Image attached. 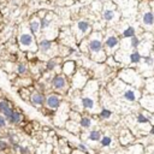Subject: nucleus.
<instances>
[{
	"instance_id": "423d86ee",
	"label": "nucleus",
	"mask_w": 154,
	"mask_h": 154,
	"mask_svg": "<svg viewBox=\"0 0 154 154\" xmlns=\"http://www.w3.org/2000/svg\"><path fill=\"white\" fill-rule=\"evenodd\" d=\"M82 106L87 110H93L95 107V100L90 97H83L82 98Z\"/></svg>"
},
{
	"instance_id": "aec40b11",
	"label": "nucleus",
	"mask_w": 154,
	"mask_h": 154,
	"mask_svg": "<svg viewBox=\"0 0 154 154\" xmlns=\"http://www.w3.org/2000/svg\"><path fill=\"white\" fill-rule=\"evenodd\" d=\"M1 112H3V114L5 116V118H6V119H10V117H11V116H12V113H13V110H12L10 106H7V107H6V108H4Z\"/></svg>"
},
{
	"instance_id": "5701e85b",
	"label": "nucleus",
	"mask_w": 154,
	"mask_h": 154,
	"mask_svg": "<svg viewBox=\"0 0 154 154\" xmlns=\"http://www.w3.org/2000/svg\"><path fill=\"white\" fill-rule=\"evenodd\" d=\"M111 142H112L111 137H110V136H105V137H102V140H101V146H102V147H107V146L111 144Z\"/></svg>"
},
{
	"instance_id": "a878e982",
	"label": "nucleus",
	"mask_w": 154,
	"mask_h": 154,
	"mask_svg": "<svg viewBox=\"0 0 154 154\" xmlns=\"http://www.w3.org/2000/svg\"><path fill=\"white\" fill-rule=\"evenodd\" d=\"M17 71H18V74L23 75V74H25V72H27V66H25L24 64H19V65H18V68H17Z\"/></svg>"
},
{
	"instance_id": "f03ea898",
	"label": "nucleus",
	"mask_w": 154,
	"mask_h": 154,
	"mask_svg": "<svg viewBox=\"0 0 154 154\" xmlns=\"http://www.w3.org/2000/svg\"><path fill=\"white\" fill-rule=\"evenodd\" d=\"M105 46L107 47V49H108L110 53L113 52V51L116 49V47L118 46V38L114 36V35L108 36V38L106 39V41H105Z\"/></svg>"
},
{
	"instance_id": "0eeeda50",
	"label": "nucleus",
	"mask_w": 154,
	"mask_h": 154,
	"mask_svg": "<svg viewBox=\"0 0 154 154\" xmlns=\"http://www.w3.org/2000/svg\"><path fill=\"white\" fill-rule=\"evenodd\" d=\"M123 98H124L127 101L133 102V101H135L137 99V94H136V91L133 90V89H127L124 93H123Z\"/></svg>"
},
{
	"instance_id": "473e14b6",
	"label": "nucleus",
	"mask_w": 154,
	"mask_h": 154,
	"mask_svg": "<svg viewBox=\"0 0 154 154\" xmlns=\"http://www.w3.org/2000/svg\"><path fill=\"white\" fill-rule=\"evenodd\" d=\"M150 134H152V135H154V127H153V128H152V130H150Z\"/></svg>"
},
{
	"instance_id": "2f4dec72",
	"label": "nucleus",
	"mask_w": 154,
	"mask_h": 154,
	"mask_svg": "<svg viewBox=\"0 0 154 154\" xmlns=\"http://www.w3.org/2000/svg\"><path fill=\"white\" fill-rule=\"evenodd\" d=\"M7 147V143L5 141H0V149H5Z\"/></svg>"
},
{
	"instance_id": "4468645a",
	"label": "nucleus",
	"mask_w": 154,
	"mask_h": 154,
	"mask_svg": "<svg viewBox=\"0 0 154 154\" xmlns=\"http://www.w3.org/2000/svg\"><path fill=\"white\" fill-rule=\"evenodd\" d=\"M129 58H130V61H131V63H135V64L140 63L141 59H142V57H141V54H140L139 52H133V53L130 54Z\"/></svg>"
},
{
	"instance_id": "7ed1b4c3",
	"label": "nucleus",
	"mask_w": 154,
	"mask_h": 154,
	"mask_svg": "<svg viewBox=\"0 0 154 154\" xmlns=\"http://www.w3.org/2000/svg\"><path fill=\"white\" fill-rule=\"evenodd\" d=\"M46 104L49 108H58L59 105H60V99L58 95L55 94H51L48 95V98L46 99Z\"/></svg>"
},
{
	"instance_id": "6ab92c4d",
	"label": "nucleus",
	"mask_w": 154,
	"mask_h": 154,
	"mask_svg": "<svg viewBox=\"0 0 154 154\" xmlns=\"http://www.w3.org/2000/svg\"><path fill=\"white\" fill-rule=\"evenodd\" d=\"M139 45H140V39L137 36H135V35L131 36V39H130V46H131V48H137Z\"/></svg>"
},
{
	"instance_id": "20e7f679",
	"label": "nucleus",
	"mask_w": 154,
	"mask_h": 154,
	"mask_svg": "<svg viewBox=\"0 0 154 154\" xmlns=\"http://www.w3.org/2000/svg\"><path fill=\"white\" fill-rule=\"evenodd\" d=\"M19 42H21L22 46L29 47V46L33 45L34 39H33V36L30 35V34H23V35H21V38H19Z\"/></svg>"
},
{
	"instance_id": "393cba45",
	"label": "nucleus",
	"mask_w": 154,
	"mask_h": 154,
	"mask_svg": "<svg viewBox=\"0 0 154 154\" xmlns=\"http://www.w3.org/2000/svg\"><path fill=\"white\" fill-rule=\"evenodd\" d=\"M137 122L141 123V124H143V123H148L149 119H148V117H146V116H143V114H139V116H137Z\"/></svg>"
},
{
	"instance_id": "ddd939ff",
	"label": "nucleus",
	"mask_w": 154,
	"mask_h": 154,
	"mask_svg": "<svg viewBox=\"0 0 154 154\" xmlns=\"http://www.w3.org/2000/svg\"><path fill=\"white\" fill-rule=\"evenodd\" d=\"M51 47H52V42L49 41V40H42L41 42H40V49L42 51V52H48L49 49H51Z\"/></svg>"
},
{
	"instance_id": "cd10ccee",
	"label": "nucleus",
	"mask_w": 154,
	"mask_h": 154,
	"mask_svg": "<svg viewBox=\"0 0 154 154\" xmlns=\"http://www.w3.org/2000/svg\"><path fill=\"white\" fill-rule=\"evenodd\" d=\"M49 23H51V21H48V19H42V21H41V24H40V28L45 29L47 25H49Z\"/></svg>"
},
{
	"instance_id": "412c9836",
	"label": "nucleus",
	"mask_w": 154,
	"mask_h": 154,
	"mask_svg": "<svg viewBox=\"0 0 154 154\" xmlns=\"http://www.w3.org/2000/svg\"><path fill=\"white\" fill-rule=\"evenodd\" d=\"M111 116H112V112L110 111V110H102L101 111V113H100V117L102 118V119H108V118H111Z\"/></svg>"
},
{
	"instance_id": "c756f323",
	"label": "nucleus",
	"mask_w": 154,
	"mask_h": 154,
	"mask_svg": "<svg viewBox=\"0 0 154 154\" xmlns=\"http://www.w3.org/2000/svg\"><path fill=\"white\" fill-rule=\"evenodd\" d=\"M9 106V104L6 102V101H1V102H0V111H3L4 108H6Z\"/></svg>"
},
{
	"instance_id": "1a4fd4ad",
	"label": "nucleus",
	"mask_w": 154,
	"mask_h": 154,
	"mask_svg": "<svg viewBox=\"0 0 154 154\" xmlns=\"http://www.w3.org/2000/svg\"><path fill=\"white\" fill-rule=\"evenodd\" d=\"M30 100L34 105H42L45 102V97L41 93H34L30 97Z\"/></svg>"
},
{
	"instance_id": "6e6552de",
	"label": "nucleus",
	"mask_w": 154,
	"mask_h": 154,
	"mask_svg": "<svg viewBox=\"0 0 154 154\" xmlns=\"http://www.w3.org/2000/svg\"><path fill=\"white\" fill-rule=\"evenodd\" d=\"M142 22H143L144 25H148V27L153 25V24H154V15H153L150 11L144 12V15H143V17H142Z\"/></svg>"
},
{
	"instance_id": "2eb2a0df",
	"label": "nucleus",
	"mask_w": 154,
	"mask_h": 154,
	"mask_svg": "<svg viewBox=\"0 0 154 154\" xmlns=\"http://www.w3.org/2000/svg\"><path fill=\"white\" fill-rule=\"evenodd\" d=\"M88 139L90 140V141H99L100 139H101V133L100 131H91L90 134H89V136H88Z\"/></svg>"
},
{
	"instance_id": "9d476101",
	"label": "nucleus",
	"mask_w": 154,
	"mask_h": 154,
	"mask_svg": "<svg viewBox=\"0 0 154 154\" xmlns=\"http://www.w3.org/2000/svg\"><path fill=\"white\" fill-rule=\"evenodd\" d=\"M114 16H116V12L113 11V9H108V7H106V9L104 10L102 17H104V19H105V21L111 22V21H113V19H114Z\"/></svg>"
},
{
	"instance_id": "7c9ffc66",
	"label": "nucleus",
	"mask_w": 154,
	"mask_h": 154,
	"mask_svg": "<svg viewBox=\"0 0 154 154\" xmlns=\"http://www.w3.org/2000/svg\"><path fill=\"white\" fill-rule=\"evenodd\" d=\"M78 148H80V149H82L83 152L88 153V148H87V147H85V146H84L83 143H80V144H78Z\"/></svg>"
},
{
	"instance_id": "a211bd4d",
	"label": "nucleus",
	"mask_w": 154,
	"mask_h": 154,
	"mask_svg": "<svg viewBox=\"0 0 154 154\" xmlns=\"http://www.w3.org/2000/svg\"><path fill=\"white\" fill-rule=\"evenodd\" d=\"M81 125H82L83 128H89V127L91 125V119L88 118V117H83V118L81 119Z\"/></svg>"
},
{
	"instance_id": "f3484780",
	"label": "nucleus",
	"mask_w": 154,
	"mask_h": 154,
	"mask_svg": "<svg viewBox=\"0 0 154 154\" xmlns=\"http://www.w3.org/2000/svg\"><path fill=\"white\" fill-rule=\"evenodd\" d=\"M39 29H40V23L38 21H33L30 23V30H32L34 34H36L39 32Z\"/></svg>"
},
{
	"instance_id": "39448f33",
	"label": "nucleus",
	"mask_w": 154,
	"mask_h": 154,
	"mask_svg": "<svg viewBox=\"0 0 154 154\" xmlns=\"http://www.w3.org/2000/svg\"><path fill=\"white\" fill-rule=\"evenodd\" d=\"M52 84L55 89H63L65 87L66 82H65V78L63 76H55L52 81Z\"/></svg>"
},
{
	"instance_id": "4be33fe9",
	"label": "nucleus",
	"mask_w": 154,
	"mask_h": 154,
	"mask_svg": "<svg viewBox=\"0 0 154 154\" xmlns=\"http://www.w3.org/2000/svg\"><path fill=\"white\" fill-rule=\"evenodd\" d=\"M143 61L148 66H153L154 65V57H143Z\"/></svg>"
},
{
	"instance_id": "bb28decb",
	"label": "nucleus",
	"mask_w": 154,
	"mask_h": 154,
	"mask_svg": "<svg viewBox=\"0 0 154 154\" xmlns=\"http://www.w3.org/2000/svg\"><path fill=\"white\" fill-rule=\"evenodd\" d=\"M55 65H57V61L55 60H49L48 64H47V69L48 70H53L55 68Z\"/></svg>"
},
{
	"instance_id": "c85d7f7f",
	"label": "nucleus",
	"mask_w": 154,
	"mask_h": 154,
	"mask_svg": "<svg viewBox=\"0 0 154 154\" xmlns=\"http://www.w3.org/2000/svg\"><path fill=\"white\" fill-rule=\"evenodd\" d=\"M6 125V118L4 116H0V128H4Z\"/></svg>"
},
{
	"instance_id": "9b49d317",
	"label": "nucleus",
	"mask_w": 154,
	"mask_h": 154,
	"mask_svg": "<svg viewBox=\"0 0 154 154\" xmlns=\"http://www.w3.org/2000/svg\"><path fill=\"white\" fill-rule=\"evenodd\" d=\"M77 29H78L80 33L85 34L88 30H89V24H88V22H85V21H80V22L77 23Z\"/></svg>"
},
{
	"instance_id": "dca6fc26",
	"label": "nucleus",
	"mask_w": 154,
	"mask_h": 154,
	"mask_svg": "<svg viewBox=\"0 0 154 154\" xmlns=\"http://www.w3.org/2000/svg\"><path fill=\"white\" fill-rule=\"evenodd\" d=\"M135 35V28H133V27H128L124 32H123V36L124 38H131V36H134Z\"/></svg>"
},
{
	"instance_id": "f257e3e1",
	"label": "nucleus",
	"mask_w": 154,
	"mask_h": 154,
	"mask_svg": "<svg viewBox=\"0 0 154 154\" xmlns=\"http://www.w3.org/2000/svg\"><path fill=\"white\" fill-rule=\"evenodd\" d=\"M90 52L93 53V58L95 55H98L99 53H102V42L100 40V34H98L97 36H94L89 41V45H88Z\"/></svg>"
},
{
	"instance_id": "f8f14e48",
	"label": "nucleus",
	"mask_w": 154,
	"mask_h": 154,
	"mask_svg": "<svg viewBox=\"0 0 154 154\" xmlns=\"http://www.w3.org/2000/svg\"><path fill=\"white\" fill-rule=\"evenodd\" d=\"M9 120H10L11 124H19L21 120H22V114H21L19 112H17V111H13V113H12V116L10 117Z\"/></svg>"
},
{
	"instance_id": "b1692460",
	"label": "nucleus",
	"mask_w": 154,
	"mask_h": 154,
	"mask_svg": "<svg viewBox=\"0 0 154 154\" xmlns=\"http://www.w3.org/2000/svg\"><path fill=\"white\" fill-rule=\"evenodd\" d=\"M74 65H75V64L72 63V61H69V63H66V64H65V69H64V71H65L66 74H71V71L74 70V68H72Z\"/></svg>"
}]
</instances>
